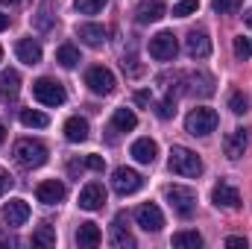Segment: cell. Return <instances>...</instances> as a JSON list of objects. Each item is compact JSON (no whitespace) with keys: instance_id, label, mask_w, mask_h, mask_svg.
<instances>
[{"instance_id":"obj_20","label":"cell","mask_w":252,"mask_h":249,"mask_svg":"<svg viewBox=\"0 0 252 249\" xmlns=\"http://www.w3.org/2000/svg\"><path fill=\"white\" fill-rule=\"evenodd\" d=\"M15 53H18V59L24 64H38L41 62V44L38 41H32V38H21L18 44H15Z\"/></svg>"},{"instance_id":"obj_3","label":"cell","mask_w":252,"mask_h":249,"mask_svg":"<svg viewBox=\"0 0 252 249\" xmlns=\"http://www.w3.org/2000/svg\"><path fill=\"white\" fill-rule=\"evenodd\" d=\"M32 97H35L41 106H62L67 94H64L62 82H56V79H50V76H41V79L32 82Z\"/></svg>"},{"instance_id":"obj_39","label":"cell","mask_w":252,"mask_h":249,"mask_svg":"<svg viewBox=\"0 0 252 249\" xmlns=\"http://www.w3.org/2000/svg\"><path fill=\"white\" fill-rule=\"evenodd\" d=\"M226 247H244L247 249V238H241V235H229V238H226Z\"/></svg>"},{"instance_id":"obj_35","label":"cell","mask_w":252,"mask_h":249,"mask_svg":"<svg viewBox=\"0 0 252 249\" xmlns=\"http://www.w3.org/2000/svg\"><path fill=\"white\" fill-rule=\"evenodd\" d=\"M196 9H199V0H179V3L173 6V15H176V18H188Z\"/></svg>"},{"instance_id":"obj_1","label":"cell","mask_w":252,"mask_h":249,"mask_svg":"<svg viewBox=\"0 0 252 249\" xmlns=\"http://www.w3.org/2000/svg\"><path fill=\"white\" fill-rule=\"evenodd\" d=\"M167 167L176 173V176H188V179H196L202 173V158L188 150V147H170V158H167Z\"/></svg>"},{"instance_id":"obj_36","label":"cell","mask_w":252,"mask_h":249,"mask_svg":"<svg viewBox=\"0 0 252 249\" xmlns=\"http://www.w3.org/2000/svg\"><path fill=\"white\" fill-rule=\"evenodd\" d=\"M85 167H91V170H97V173H103L106 170V161H103V156H85Z\"/></svg>"},{"instance_id":"obj_17","label":"cell","mask_w":252,"mask_h":249,"mask_svg":"<svg viewBox=\"0 0 252 249\" xmlns=\"http://www.w3.org/2000/svg\"><path fill=\"white\" fill-rule=\"evenodd\" d=\"M112 247L115 249H132L135 247V238H132V232H129V226H126V214L121 211L118 217H115V223H112Z\"/></svg>"},{"instance_id":"obj_16","label":"cell","mask_w":252,"mask_h":249,"mask_svg":"<svg viewBox=\"0 0 252 249\" xmlns=\"http://www.w3.org/2000/svg\"><path fill=\"white\" fill-rule=\"evenodd\" d=\"M164 15H167L164 0H141V3H138V9H135L138 24H156V21H161Z\"/></svg>"},{"instance_id":"obj_19","label":"cell","mask_w":252,"mask_h":249,"mask_svg":"<svg viewBox=\"0 0 252 249\" xmlns=\"http://www.w3.org/2000/svg\"><path fill=\"white\" fill-rule=\"evenodd\" d=\"M132 158L135 161H141V164H153L156 161V156H158V144L153 141V138H138L135 144H132Z\"/></svg>"},{"instance_id":"obj_6","label":"cell","mask_w":252,"mask_h":249,"mask_svg":"<svg viewBox=\"0 0 252 249\" xmlns=\"http://www.w3.org/2000/svg\"><path fill=\"white\" fill-rule=\"evenodd\" d=\"M176 53H179V41H176V35L170 30H161L158 35L150 38V56L156 62H173Z\"/></svg>"},{"instance_id":"obj_7","label":"cell","mask_w":252,"mask_h":249,"mask_svg":"<svg viewBox=\"0 0 252 249\" xmlns=\"http://www.w3.org/2000/svg\"><path fill=\"white\" fill-rule=\"evenodd\" d=\"M85 85L94 91V94H112L115 91V73L109 70V67H103V64H94V67H88V73H85Z\"/></svg>"},{"instance_id":"obj_11","label":"cell","mask_w":252,"mask_h":249,"mask_svg":"<svg viewBox=\"0 0 252 249\" xmlns=\"http://www.w3.org/2000/svg\"><path fill=\"white\" fill-rule=\"evenodd\" d=\"M106 205V187L100 182H88V185L79 190V208L85 211H100Z\"/></svg>"},{"instance_id":"obj_31","label":"cell","mask_w":252,"mask_h":249,"mask_svg":"<svg viewBox=\"0 0 252 249\" xmlns=\"http://www.w3.org/2000/svg\"><path fill=\"white\" fill-rule=\"evenodd\" d=\"M156 115H158L161 121H170V118L176 115V97H173V94H167V97L156 106Z\"/></svg>"},{"instance_id":"obj_43","label":"cell","mask_w":252,"mask_h":249,"mask_svg":"<svg viewBox=\"0 0 252 249\" xmlns=\"http://www.w3.org/2000/svg\"><path fill=\"white\" fill-rule=\"evenodd\" d=\"M0 3H6V6H9V3H21V0H0Z\"/></svg>"},{"instance_id":"obj_21","label":"cell","mask_w":252,"mask_h":249,"mask_svg":"<svg viewBox=\"0 0 252 249\" xmlns=\"http://www.w3.org/2000/svg\"><path fill=\"white\" fill-rule=\"evenodd\" d=\"M18 91H21V76H18V70H3L0 73V100H15L18 97Z\"/></svg>"},{"instance_id":"obj_34","label":"cell","mask_w":252,"mask_h":249,"mask_svg":"<svg viewBox=\"0 0 252 249\" xmlns=\"http://www.w3.org/2000/svg\"><path fill=\"white\" fill-rule=\"evenodd\" d=\"M232 47H235V56H238L241 62H247V59L252 56V41H250V38H244V35H238Z\"/></svg>"},{"instance_id":"obj_9","label":"cell","mask_w":252,"mask_h":249,"mask_svg":"<svg viewBox=\"0 0 252 249\" xmlns=\"http://www.w3.org/2000/svg\"><path fill=\"white\" fill-rule=\"evenodd\" d=\"M135 220H138V226L144 229V232H161V226H164V214H161V208L156 205V202H144L138 211H135Z\"/></svg>"},{"instance_id":"obj_18","label":"cell","mask_w":252,"mask_h":249,"mask_svg":"<svg viewBox=\"0 0 252 249\" xmlns=\"http://www.w3.org/2000/svg\"><path fill=\"white\" fill-rule=\"evenodd\" d=\"M64 185L59 179H47V182H41V185L35 187V196H38V202H44V205H59L64 199Z\"/></svg>"},{"instance_id":"obj_32","label":"cell","mask_w":252,"mask_h":249,"mask_svg":"<svg viewBox=\"0 0 252 249\" xmlns=\"http://www.w3.org/2000/svg\"><path fill=\"white\" fill-rule=\"evenodd\" d=\"M106 3H109V0H73V6H76L79 15H97Z\"/></svg>"},{"instance_id":"obj_14","label":"cell","mask_w":252,"mask_h":249,"mask_svg":"<svg viewBox=\"0 0 252 249\" xmlns=\"http://www.w3.org/2000/svg\"><path fill=\"white\" fill-rule=\"evenodd\" d=\"M3 220H6V226H12V229L24 226V223L30 220V202H27V199H9V202L3 205Z\"/></svg>"},{"instance_id":"obj_22","label":"cell","mask_w":252,"mask_h":249,"mask_svg":"<svg viewBox=\"0 0 252 249\" xmlns=\"http://www.w3.org/2000/svg\"><path fill=\"white\" fill-rule=\"evenodd\" d=\"M76 32L88 47H103L106 44V27H100V24H82Z\"/></svg>"},{"instance_id":"obj_37","label":"cell","mask_w":252,"mask_h":249,"mask_svg":"<svg viewBox=\"0 0 252 249\" xmlns=\"http://www.w3.org/2000/svg\"><path fill=\"white\" fill-rule=\"evenodd\" d=\"M12 185H15V179H12V173L0 167V196H3V193H6V190H9Z\"/></svg>"},{"instance_id":"obj_15","label":"cell","mask_w":252,"mask_h":249,"mask_svg":"<svg viewBox=\"0 0 252 249\" xmlns=\"http://www.w3.org/2000/svg\"><path fill=\"white\" fill-rule=\"evenodd\" d=\"M185 50H188L190 59H208L211 56V38L202 30H190L188 38H185Z\"/></svg>"},{"instance_id":"obj_8","label":"cell","mask_w":252,"mask_h":249,"mask_svg":"<svg viewBox=\"0 0 252 249\" xmlns=\"http://www.w3.org/2000/svg\"><path fill=\"white\" fill-rule=\"evenodd\" d=\"M141 185H144V179H141V173L132 170V167H118V170L112 173V187H115L121 196H129V193L141 190Z\"/></svg>"},{"instance_id":"obj_38","label":"cell","mask_w":252,"mask_h":249,"mask_svg":"<svg viewBox=\"0 0 252 249\" xmlns=\"http://www.w3.org/2000/svg\"><path fill=\"white\" fill-rule=\"evenodd\" d=\"M135 103L138 106H150L153 103V94L150 91H135Z\"/></svg>"},{"instance_id":"obj_12","label":"cell","mask_w":252,"mask_h":249,"mask_svg":"<svg viewBox=\"0 0 252 249\" xmlns=\"http://www.w3.org/2000/svg\"><path fill=\"white\" fill-rule=\"evenodd\" d=\"M188 85L182 88V91H188V94H193V97H211L214 94V79L205 73V70H196V73H185L182 76Z\"/></svg>"},{"instance_id":"obj_40","label":"cell","mask_w":252,"mask_h":249,"mask_svg":"<svg viewBox=\"0 0 252 249\" xmlns=\"http://www.w3.org/2000/svg\"><path fill=\"white\" fill-rule=\"evenodd\" d=\"M6 27H9V15H3V12H0V32H3Z\"/></svg>"},{"instance_id":"obj_28","label":"cell","mask_w":252,"mask_h":249,"mask_svg":"<svg viewBox=\"0 0 252 249\" xmlns=\"http://www.w3.org/2000/svg\"><path fill=\"white\" fill-rule=\"evenodd\" d=\"M56 62L62 64V67H76L82 59H79V50H76L73 44H62V47L56 50Z\"/></svg>"},{"instance_id":"obj_42","label":"cell","mask_w":252,"mask_h":249,"mask_svg":"<svg viewBox=\"0 0 252 249\" xmlns=\"http://www.w3.org/2000/svg\"><path fill=\"white\" fill-rule=\"evenodd\" d=\"M3 138H6V126L0 124V144H3Z\"/></svg>"},{"instance_id":"obj_26","label":"cell","mask_w":252,"mask_h":249,"mask_svg":"<svg viewBox=\"0 0 252 249\" xmlns=\"http://www.w3.org/2000/svg\"><path fill=\"white\" fill-rule=\"evenodd\" d=\"M170 244L176 249H199L202 247V235L199 232H176Z\"/></svg>"},{"instance_id":"obj_4","label":"cell","mask_w":252,"mask_h":249,"mask_svg":"<svg viewBox=\"0 0 252 249\" xmlns=\"http://www.w3.org/2000/svg\"><path fill=\"white\" fill-rule=\"evenodd\" d=\"M217 112L214 109H193L188 118H185V129H188V135L193 138H205V135H211L214 129H217Z\"/></svg>"},{"instance_id":"obj_33","label":"cell","mask_w":252,"mask_h":249,"mask_svg":"<svg viewBox=\"0 0 252 249\" xmlns=\"http://www.w3.org/2000/svg\"><path fill=\"white\" fill-rule=\"evenodd\" d=\"M244 6V0H211V9L217 15H229V12H238Z\"/></svg>"},{"instance_id":"obj_29","label":"cell","mask_w":252,"mask_h":249,"mask_svg":"<svg viewBox=\"0 0 252 249\" xmlns=\"http://www.w3.org/2000/svg\"><path fill=\"white\" fill-rule=\"evenodd\" d=\"M229 112L232 115H247L250 112V100H247L244 91H232L229 94Z\"/></svg>"},{"instance_id":"obj_24","label":"cell","mask_w":252,"mask_h":249,"mask_svg":"<svg viewBox=\"0 0 252 249\" xmlns=\"http://www.w3.org/2000/svg\"><path fill=\"white\" fill-rule=\"evenodd\" d=\"M100 241H103V235H100V229H97V223H82L79 226V232H76V244L79 247H100Z\"/></svg>"},{"instance_id":"obj_25","label":"cell","mask_w":252,"mask_h":249,"mask_svg":"<svg viewBox=\"0 0 252 249\" xmlns=\"http://www.w3.org/2000/svg\"><path fill=\"white\" fill-rule=\"evenodd\" d=\"M112 126H115L118 132H132V129L138 126V118H135L132 109H115V115H112Z\"/></svg>"},{"instance_id":"obj_44","label":"cell","mask_w":252,"mask_h":249,"mask_svg":"<svg viewBox=\"0 0 252 249\" xmlns=\"http://www.w3.org/2000/svg\"><path fill=\"white\" fill-rule=\"evenodd\" d=\"M0 59H3V47H0Z\"/></svg>"},{"instance_id":"obj_27","label":"cell","mask_w":252,"mask_h":249,"mask_svg":"<svg viewBox=\"0 0 252 249\" xmlns=\"http://www.w3.org/2000/svg\"><path fill=\"white\" fill-rule=\"evenodd\" d=\"M21 124L30 126V129H44L50 124L44 112H35V109H21Z\"/></svg>"},{"instance_id":"obj_23","label":"cell","mask_w":252,"mask_h":249,"mask_svg":"<svg viewBox=\"0 0 252 249\" xmlns=\"http://www.w3.org/2000/svg\"><path fill=\"white\" fill-rule=\"evenodd\" d=\"M64 138H67L70 144H82V141L88 138V121H85V118H67V124H64Z\"/></svg>"},{"instance_id":"obj_41","label":"cell","mask_w":252,"mask_h":249,"mask_svg":"<svg viewBox=\"0 0 252 249\" xmlns=\"http://www.w3.org/2000/svg\"><path fill=\"white\" fill-rule=\"evenodd\" d=\"M244 24H247V27H250V30H252V9H250V12H247V15H244Z\"/></svg>"},{"instance_id":"obj_10","label":"cell","mask_w":252,"mask_h":249,"mask_svg":"<svg viewBox=\"0 0 252 249\" xmlns=\"http://www.w3.org/2000/svg\"><path fill=\"white\" fill-rule=\"evenodd\" d=\"M211 202H214L217 208L235 211V208H241V193H238V187L229 185V182H217L214 190H211Z\"/></svg>"},{"instance_id":"obj_5","label":"cell","mask_w":252,"mask_h":249,"mask_svg":"<svg viewBox=\"0 0 252 249\" xmlns=\"http://www.w3.org/2000/svg\"><path fill=\"white\" fill-rule=\"evenodd\" d=\"M164 196H167L170 208H173L179 217H190L193 208H196V193L185 185H167L164 187Z\"/></svg>"},{"instance_id":"obj_13","label":"cell","mask_w":252,"mask_h":249,"mask_svg":"<svg viewBox=\"0 0 252 249\" xmlns=\"http://www.w3.org/2000/svg\"><path fill=\"white\" fill-rule=\"evenodd\" d=\"M247 144H250V132L247 129H232L226 138H223V153H226V158H241L244 153H247Z\"/></svg>"},{"instance_id":"obj_2","label":"cell","mask_w":252,"mask_h":249,"mask_svg":"<svg viewBox=\"0 0 252 249\" xmlns=\"http://www.w3.org/2000/svg\"><path fill=\"white\" fill-rule=\"evenodd\" d=\"M15 161L27 170H35L47 161V147L41 141H32V138H21L15 144Z\"/></svg>"},{"instance_id":"obj_30","label":"cell","mask_w":252,"mask_h":249,"mask_svg":"<svg viewBox=\"0 0 252 249\" xmlns=\"http://www.w3.org/2000/svg\"><path fill=\"white\" fill-rule=\"evenodd\" d=\"M32 244H38V247H53L56 244V229L53 226H38L35 229V235H32Z\"/></svg>"}]
</instances>
